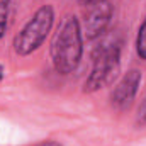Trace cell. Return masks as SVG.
I'll use <instances>...</instances> for the list:
<instances>
[{
  "mask_svg": "<svg viewBox=\"0 0 146 146\" xmlns=\"http://www.w3.org/2000/svg\"><path fill=\"white\" fill-rule=\"evenodd\" d=\"M83 51L85 37L80 19L70 14L60 22L49 44V58L54 72L60 75H70L76 72L83 60Z\"/></svg>",
  "mask_w": 146,
  "mask_h": 146,
  "instance_id": "obj_1",
  "label": "cell"
},
{
  "mask_svg": "<svg viewBox=\"0 0 146 146\" xmlns=\"http://www.w3.org/2000/svg\"><path fill=\"white\" fill-rule=\"evenodd\" d=\"M56 19L54 7L46 3L41 5L36 12L27 19V22L19 29V33L14 36L12 48L17 56H29L36 53L37 49L46 42L48 36L53 31Z\"/></svg>",
  "mask_w": 146,
  "mask_h": 146,
  "instance_id": "obj_2",
  "label": "cell"
},
{
  "mask_svg": "<svg viewBox=\"0 0 146 146\" xmlns=\"http://www.w3.org/2000/svg\"><path fill=\"white\" fill-rule=\"evenodd\" d=\"M121 53L122 48L115 41H106L94 49L92 68L83 82L85 94H95L114 82L121 70Z\"/></svg>",
  "mask_w": 146,
  "mask_h": 146,
  "instance_id": "obj_3",
  "label": "cell"
},
{
  "mask_svg": "<svg viewBox=\"0 0 146 146\" xmlns=\"http://www.w3.org/2000/svg\"><path fill=\"white\" fill-rule=\"evenodd\" d=\"M112 17H114V5L110 3V0H100L85 5L83 21H80L83 37L87 41H95L102 37L109 29Z\"/></svg>",
  "mask_w": 146,
  "mask_h": 146,
  "instance_id": "obj_4",
  "label": "cell"
},
{
  "mask_svg": "<svg viewBox=\"0 0 146 146\" xmlns=\"http://www.w3.org/2000/svg\"><path fill=\"white\" fill-rule=\"evenodd\" d=\"M141 83H143V72L139 68L127 70L119 78V82L114 85V88L110 92V106L119 112L127 110L136 100Z\"/></svg>",
  "mask_w": 146,
  "mask_h": 146,
  "instance_id": "obj_5",
  "label": "cell"
},
{
  "mask_svg": "<svg viewBox=\"0 0 146 146\" xmlns=\"http://www.w3.org/2000/svg\"><path fill=\"white\" fill-rule=\"evenodd\" d=\"M134 48H136V54L141 61H146V15L141 21L138 33H136V41H134Z\"/></svg>",
  "mask_w": 146,
  "mask_h": 146,
  "instance_id": "obj_6",
  "label": "cell"
},
{
  "mask_svg": "<svg viewBox=\"0 0 146 146\" xmlns=\"http://www.w3.org/2000/svg\"><path fill=\"white\" fill-rule=\"evenodd\" d=\"M12 14V0H0V39H3L9 29Z\"/></svg>",
  "mask_w": 146,
  "mask_h": 146,
  "instance_id": "obj_7",
  "label": "cell"
},
{
  "mask_svg": "<svg viewBox=\"0 0 146 146\" xmlns=\"http://www.w3.org/2000/svg\"><path fill=\"white\" fill-rule=\"evenodd\" d=\"M136 122H138V124H141V126H146V97L143 99V102H141V104H139V107H138Z\"/></svg>",
  "mask_w": 146,
  "mask_h": 146,
  "instance_id": "obj_8",
  "label": "cell"
},
{
  "mask_svg": "<svg viewBox=\"0 0 146 146\" xmlns=\"http://www.w3.org/2000/svg\"><path fill=\"white\" fill-rule=\"evenodd\" d=\"M29 146H63V145L60 141H56V139H42V141H37V143Z\"/></svg>",
  "mask_w": 146,
  "mask_h": 146,
  "instance_id": "obj_9",
  "label": "cell"
},
{
  "mask_svg": "<svg viewBox=\"0 0 146 146\" xmlns=\"http://www.w3.org/2000/svg\"><path fill=\"white\" fill-rule=\"evenodd\" d=\"M78 3H82V5H90V3H94V2H100V0H76Z\"/></svg>",
  "mask_w": 146,
  "mask_h": 146,
  "instance_id": "obj_10",
  "label": "cell"
},
{
  "mask_svg": "<svg viewBox=\"0 0 146 146\" xmlns=\"http://www.w3.org/2000/svg\"><path fill=\"white\" fill-rule=\"evenodd\" d=\"M3 78H5V68H3V65L0 63V83H2Z\"/></svg>",
  "mask_w": 146,
  "mask_h": 146,
  "instance_id": "obj_11",
  "label": "cell"
}]
</instances>
